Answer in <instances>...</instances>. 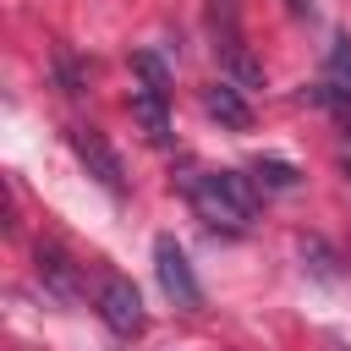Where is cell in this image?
I'll use <instances>...</instances> for the list:
<instances>
[{
	"label": "cell",
	"mask_w": 351,
	"mask_h": 351,
	"mask_svg": "<svg viewBox=\"0 0 351 351\" xmlns=\"http://www.w3.org/2000/svg\"><path fill=\"white\" fill-rule=\"evenodd\" d=\"M66 137H71V154L82 159V170H88L110 197H121V192H126V170H121V154L104 143V132H99V126H71Z\"/></svg>",
	"instance_id": "obj_4"
},
{
	"label": "cell",
	"mask_w": 351,
	"mask_h": 351,
	"mask_svg": "<svg viewBox=\"0 0 351 351\" xmlns=\"http://www.w3.org/2000/svg\"><path fill=\"white\" fill-rule=\"evenodd\" d=\"M252 181H258L263 192H296L302 170H296V165H285V159H258V165H252Z\"/></svg>",
	"instance_id": "obj_9"
},
{
	"label": "cell",
	"mask_w": 351,
	"mask_h": 351,
	"mask_svg": "<svg viewBox=\"0 0 351 351\" xmlns=\"http://www.w3.org/2000/svg\"><path fill=\"white\" fill-rule=\"evenodd\" d=\"M225 71H230L236 82H247V88H252V82H263V66H258L241 44H225Z\"/></svg>",
	"instance_id": "obj_11"
},
{
	"label": "cell",
	"mask_w": 351,
	"mask_h": 351,
	"mask_svg": "<svg viewBox=\"0 0 351 351\" xmlns=\"http://www.w3.org/2000/svg\"><path fill=\"white\" fill-rule=\"evenodd\" d=\"M99 318L110 324V335H121V340H132V335H143V296H137V285L126 280V274H104L99 280Z\"/></svg>",
	"instance_id": "obj_5"
},
{
	"label": "cell",
	"mask_w": 351,
	"mask_h": 351,
	"mask_svg": "<svg viewBox=\"0 0 351 351\" xmlns=\"http://www.w3.org/2000/svg\"><path fill=\"white\" fill-rule=\"evenodd\" d=\"M132 71H137V82H132V115H137L143 137H148L154 148H165V143H170V71H165L159 55H148V49L132 55Z\"/></svg>",
	"instance_id": "obj_2"
},
{
	"label": "cell",
	"mask_w": 351,
	"mask_h": 351,
	"mask_svg": "<svg viewBox=\"0 0 351 351\" xmlns=\"http://www.w3.org/2000/svg\"><path fill=\"white\" fill-rule=\"evenodd\" d=\"M186 203L203 225H214L225 236H241L258 214V181H247L241 170H197L186 181Z\"/></svg>",
	"instance_id": "obj_1"
},
{
	"label": "cell",
	"mask_w": 351,
	"mask_h": 351,
	"mask_svg": "<svg viewBox=\"0 0 351 351\" xmlns=\"http://www.w3.org/2000/svg\"><path fill=\"white\" fill-rule=\"evenodd\" d=\"M38 280H44L60 302H77V263H71L60 247H38Z\"/></svg>",
	"instance_id": "obj_7"
},
{
	"label": "cell",
	"mask_w": 351,
	"mask_h": 351,
	"mask_svg": "<svg viewBox=\"0 0 351 351\" xmlns=\"http://www.w3.org/2000/svg\"><path fill=\"white\" fill-rule=\"evenodd\" d=\"M307 99H313L318 110H329V115L340 121V132L351 137V88H346V82H335V77H329V82H318V88H307Z\"/></svg>",
	"instance_id": "obj_8"
},
{
	"label": "cell",
	"mask_w": 351,
	"mask_h": 351,
	"mask_svg": "<svg viewBox=\"0 0 351 351\" xmlns=\"http://www.w3.org/2000/svg\"><path fill=\"white\" fill-rule=\"evenodd\" d=\"M203 110H208L219 126H230V132H247V126H252V110H247V99H241L236 82H214V88H203Z\"/></svg>",
	"instance_id": "obj_6"
},
{
	"label": "cell",
	"mask_w": 351,
	"mask_h": 351,
	"mask_svg": "<svg viewBox=\"0 0 351 351\" xmlns=\"http://www.w3.org/2000/svg\"><path fill=\"white\" fill-rule=\"evenodd\" d=\"M329 77L351 88V38H335V49H329Z\"/></svg>",
	"instance_id": "obj_12"
},
{
	"label": "cell",
	"mask_w": 351,
	"mask_h": 351,
	"mask_svg": "<svg viewBox=\"0 0 351 351\" xmlns=\"http://www.w3.org/2000/svg\"><path fill=\"white\" fill-rule=\"evenodd\" d=\"M291 5V16H313V0H285Z\"/></svg>",
	"instance_id": "obj_13"
},
{
	"label": "cell",
	"mask_w": 351,
	"mask_h": 351,
	"mask_svg": "<svg viewBox=\"0 0 351 351\" xmlns=\"http://www.w3.org/2000/svg\"><path fill=\"white\" fill-rule=\"evenodd\" d=\"M236 0H208V22H214V33H219V49L225 44H241V27H236Z\"/></svg>",
	"instance_id": "obj_10"
},
{
	"label": "cell",
	"mask_w": 351,
	"mask_h": 351,
	"mask_svg": "<svg viewBox=\"0 0 351 351\" xmlns=\"http://www.w3.org/2000/svg\"><path fill=\"white\" fill-rule=\"evenodd\" d=\"M154 274H159V285H165V296L176 307H186V313L203 307V285H197V274H192V263H186V252H181L176 236L154 241Z\"/></svg>",
	"instance_id": "obj_3"
},
{
	"label": "cell",
	"mask_w": 351,
	"mask_h": 351,
	"mask_svg": "<svg viewBox=\"0 0 351 351\" xmlns=\"http://www.w3.org/2000/svg\"><path fill=\"white\" fill-rule=\"evenodd\" d=\"M340 170H346V181H351V159H340Z\"/></svg>",
	"instance_id": "obj_14"
}]
</instances>
